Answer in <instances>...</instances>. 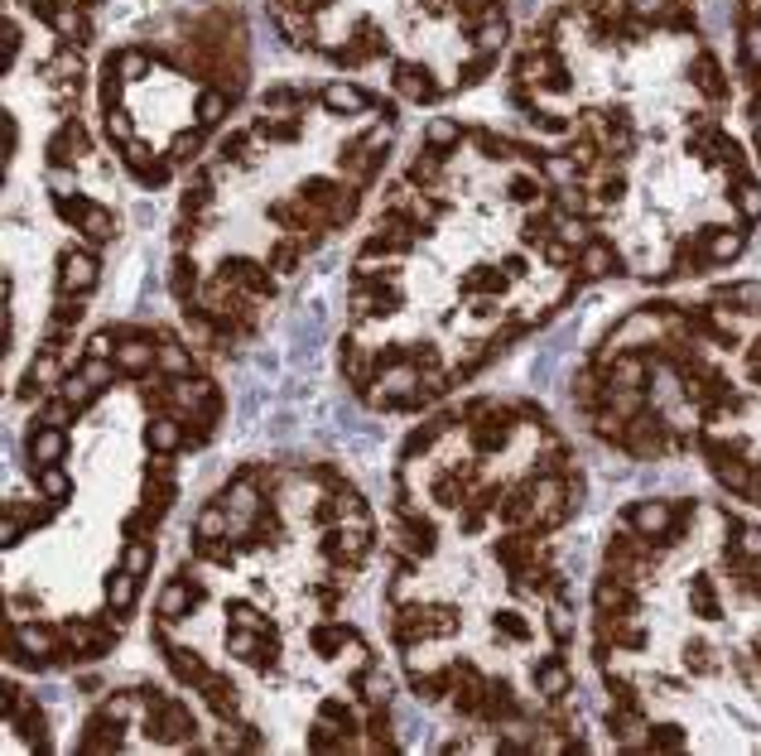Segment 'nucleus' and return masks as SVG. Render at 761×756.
Masks as SVG:
<instances>
[{"instance_id": "obj_1", "label": "nucleus", "mask_w": 761, "mask_h": 756, "mask_svg": "<svg viewBox=\"0 0 761 756\" xmlns=\"http://www.w3.org/2000/svg\"><path fill=\"white\" fill-rule=\"evenodd\" d=\"M391 140V102L337 112L323 88H265L261 112L227 130L178 193L169 295L184 303L188 343L246 347L285 279L357 222Z\"/></svg>"}, {"instance_id": "obj_2", "label": "nucleus", "mask_w": 761, "mask_h": 756, "mask_svg": "<svg viewBox=\"0 0 761 756\" xmlns=\"http://www.w3.org/2000/svg\"><path fill=\"white\" fill-rule=\"evenodd\" d=\"M270 20L343 72L381 68L419 106L477 88L511 39L501 0H270Z\"/></svg>"}, {"instance_id": "obj_3", "label": "nucleus", "mask_w": 761, "mask_h": 756, "mask_svg": "<svg viewBox=\"0 0 761 756\" xmlns=\"http://www.w3.org/2000/svg\"><path fill=\"white\" fill-rule=\"evenodd\" d=\"M140 723H145V733L154 742H164V747H193V737H198V718H193V709L164 689H140Z\"/></svg>"}, {"instance_id": "obj_4", "label": "nucleus", "mask_w": 761, "mask_h": 756, "mask_svg": "<svg viewBox=\"0 0 761 756\" xmlns=\"http://www.w3.org/2000/svg\"><path fill=\"white\" fill-rule=\"evenodd\" d=\"M102 265H96L92 247H64L58 251V299H82L88 289H96Z\"/></svg>"}, {"instance_id": "obj_5", "label": "nucleus", "mask_w": 761, "mask_h": 756, "mask_svg": "<svg viewBox=\"0 0 761 756\" xmlns=\"http://www.w3.org/2000/svg\"><path fill=\"white\" fill-rule=\"evenodd\" d=\"M198 603H203V583L178 569L174 579L164 583V593L154 597V617L160 621H184L188 612H198Z\"/></svg>"}, {"instance_id": "obj_6", "label": "nucleus", "mask_w": 761, "mask_h": 756, "mask_svg": "<svg viewBox=\"0 0 761 756\" xmlns=\"http://www.w3.org/2000/svg\"><path fill=\"white\" fill-rule=\"evenodd\" d=\"M24 454H30L34 468H48V462H64V458H68V429H64V424L39 420V424L30 429V438H24Z\"/></svg>"}, {"instance_id": "obj_7", "label": "nucleus", "mask_w": 761, "mask_h": 756, "mask_svg": "<svg viewBox=\"0 0 761 756\" xmlns=\"http://www.w3.org/2000/svg\"><path fill=\"white\" fill-rule=\"evenodd\" d=\"M593 607L602 617H622V612H636V583H626L622 573H608L593 583Z\"/></svg>"}, {"instance_id": "obj_8", "label": "nucleus", "mask_w": 761, "mask_h": 756, "mask_svg": "<svg viewBox=\"0 0 761 756\" xmlns=\"http://www.w3.org/2000/svg\"><path fill=\"white\" fill-rule=\"evenodd\" d=\"M145 448L150 454H184L188 448V434H184V414H150L145 420Z\"/></svg>"}, {"instance_id": "obj_9", "label": "nucleus", "mask_w": 761, "mask_h": 756, "mask_svg": "<svg viewBox=\"0 0 761 756\" xmlns=\"http://www.w3.org/2000/svg\"><path fill=\"white\" fill-rule=\"evenodd\" d=\"M154 637H160V645H164V661H169V669H174V679H184L188 689H198L203 679L212 675L208 661H203L198 651H188V645H169V637H164V621H160V631H154Z\"/></svg>"}, {"instance_id": "obj_10", "label": "nucleus", "mask_w": 761, "mask_h": 756, "mask_svg": "<svg viewBox=\"0 0 761 756\" xmlns=\"http://www.w3.org/2000/svg\"><path fill=\"white\" fill-rule=\"evenodd\" d=\"M198 694H203V703H208V713L217 718V723H232V718H241V694H237L232 679H222L217 669L198 685Z\"/></svg>"}, {"instance_id": "obj_11", "label": "nucleus", "mask_w": 761, "mask_h": 756, "mask_svg": "<svg viewBox=\"0 0 761 756\" xmlns=\"http://www.w3.org/2000/svg\"><path fill=\"white\" fill-rule=\"evenodd\" d=\"M569 689H574L569 661H564V655H540V665H535V694H540V699L554 703V699H564Z\"/></svg>"}, {"instance_id": "obj_12", "label": "nucleus", "mask_w": 761, "mask_h": 756, "mask_svg": "<svg viewBox=\"0 0 761 756\" xmlns=\"http://www.w3.org/2000/svg\"><path fill=\"white\" fill-rule=\"evenodd\" d=\"M64 631V651L68 655H96V651H106L112 645V631L106 627H96V621H68V627H58Z\"/></svg>"}, {"instance_id": "obj_13", "label": "nucleus", "mask_w": 761, "mask_h": 756, "mask_svg": "<svg viewBox=\"0 0 761 756\" xmlns=\"http://www.w3.org/2000/svg\"><path fill=\"white\" fill-rule=\"evenodd\" d=\"M102 597H106V612L126 617L130 607H136V597H140V579L130 569H112L106 573V583H102Z\"/></svg>"}, {"instance_id": "obj_14", "label": "nucleus", "mask_w": 761, "mask_h": 756, "mask_svg": "<svg viewBox=\"0 0 761 756\" xmlns=\"http://www.w3.org/2000/svg\"><path fill=\"white\" fill-rule=\"evenodd\" d=\"M353 689H357V699L367 703V709H385L391 703V675H385L381 665H357V675H353Z\"/></svg>"}, {"instance_id": "obj_15", "label": "nucleus", "mask_w": 761, "mask_h": 756, "mask_svg": "<svg viewBox=\"0 0 761 756\" xmlns=\"http://www.w3.org/2000/svg\"><path fill=\"white\" fill-rule=\"evenodd\" d=\"M309 645L319 655H337L343 645H357V631L343 627V621H313V627H309Z\"/></svg>"}, {"instance_id": "obj_16", "label": "nucleus", "mask_w": 761, "mask_h": 756, "mask_svg": "<svg viewBox=\"0 0 761 756\" xmlns=\"http://www.w3.org/2000/svg\"><path fill=\"white\" fill-rule=\"evenodd\" d=\"M160 371L174 376V381H178V376H193V371H198V362H193V347L178 343L174 333H160Z\"/></svg>"}, {"instance_id": "obj_17", "label": "nucleus", "mask_w": 761, "mask_h": 756, "mask_svg": "<svg viewBox=\"0 0 761 756\" xmlns=\"http://www.w3.org/2000/svg\"><path fill=\"white\" fill-rule=\"evenodd\" d=\"M761 559V526H738L733 540L723 545V564H757Z\"/></svg>"}, {"instance_id": "obj_18", "label": "nucleus", "mask_w": 761, "mask_h": 756, "mask_svg": "<svg viewBox=\"0 0 761 756\" xmlns=\"http://www.w3.org/2000/svg\"><path fill=\"white\" fill-rule=\"evenodd\" d=\"M690 612H694V617H704V621L723 617V603H718V583L708 579V573H694V579H690Z\"/></svg>"}, {"instance_id": "obj_19", "label": "nucleus", "mask_w": 761, "mask_h": 756, "mask_svg": "<svg viewBox=\"0 0 761 756\" xmlns=\"http://www.w3.org/2000/svg\"><path fill=\"white\" fill-rule=\"evenodd\" d=\"M39 496H44L48 506L72 502V478H68L64 462H48V468H39Z\"/></svg>"}, {"instance_id": "obj_20", "label": "nucleus", "mask_w": 761, "mask_h": 756, "mask_svg": "<svg viewBox=\"0 0 761 756\" xmlns=\"http://www.w3.org/2000/svg\"><path fill=\"white\" fill-rule=\"evenodd\" d=\"M545 637L554 645H564L574 637V607H569V597H550V607H545Z\"/></svg>"}, {"instance_id": "obj_21", "label": "nucleus", "mask_w": 761, "mask_h": 756, "mask_svg": "<svg viewBox=\"0 0 761 756\" xmlns=\"http://www.w3.org/2000/svg\"><path fill=\"white\" fill-rule=\"evenodd\" d=\"M58 396H64V400H68V405H72V410H78V414H82V410H88V405H92V400H96V396H102V390H96V386L88 381V376H82L78 367H72V371L64 376V386H58Z\"/></svg>"}, {"instance_id": "obj_22", "label": "nucleus", "mask_w": 761, "mask_h": 756, "mask_svg": "<svg viewBox=\"0 0 761 756\" xmlns=\"http://www.w3.org/2000/svg\"><path fill=\"white\" fill-rule=\"evenodd\" d=\"M492 637L506 645H526L530 641V617L526 612H497L492 617Z\"/></svg>"}, {"instance_id": "obj_23", "label": "nucleus", "mask_w": 761, "mask_h": 756, "mask_svg": "<svg viewBox=\"0 0 761 756\" xmlns=\"http://www.w3.org/2000/svg\"><path fill=\"white\" fill-rule=\"evenodd\" d=\"M150 564H154V545L145 540V535H130V540L120 545V569H130L140 579V573H150Z\"/></svg>"}, {"instance_id": "obj_24", "label": "nucleus", "mask_w": 761, "mask_h": 756, "mask_svg": "<svg viewBox=\"0 0 761 756\" xmlns=\"http://www.w3.org/2000/svg\"><path fill=\"white\" fill-rule=\"evenodd\" d=\"M193 535H203V540H212V535H232V516H227L222 502H208L198 511V520H193Z\"/></svg>"}, {"instance_id": "obj_25", "label": "nucleus", "mask_w": 761, "mask_h": 756, "mask_svg": "<svg viewBox=\"0 0 761 756\" xmlns=\"http://www.w3.org/2000/svg\"><path fill=\"white\" fill-rule=\"evenodd\" d=\"M261 631L265 627H232L227 631V655H237V661H256V651H261Z\"/></svg>"}, {"instance_id": "obj_26", "label": "nucleus", "mask_w": 761, "mask_h": 756, "mask_svg": "<svg viewBox=\"0 0 761 756\" xmlns=\"http://www.w3.org/2000/svg\"><path fill=\"white\" fill-rule=\"evenodd\" d=\"M193 554H198L203 564H217V569H227L237 559V550L227 545V535H212V540H203L198 535V540H193Z\"/></svg>"}, {"instance_id": "obj_27", "label": "nucleus", "mask_w": 761, "mask_h": 756, "mask_svg": "<svg viewBox=\"0 0 761 756\" xmlns=\"http://www.w3.org/2000/svg\"><path fill=\"white\" fill-rule=\"evenodd\" d=\"M309 597L323 607V612H337V603H343V583H337V579H313Z\"/></svg>"}, {"instance_id": "obj_28", "label": "nucleus", "mask_w": 761, "mask_h": 756, "mask_svg": "<svg viewBox=\"0 0 761 756\" xmlns=\"http://www.w3.org/2000/svg\"><path fill=\"white\" fill-rule=\"evenodd\" d=\"M20 535H24V520L15 516V511H5V520H0V545H5V550H15Z\"/></svg>"}, {"instance_id": "obj_29", "label": "nucleus", "mask_w": 761, "mask_h": 756, "mask_svg": "<svg viewBox=\"0 0 761 756\" xmlns=\"http://www.w3.org/2000/svg\"><path fill=\"white\" fill-rule=\"evenodd\" d=\"M757 641H761V637H757Z\"/></svg>"}]
</instances>
